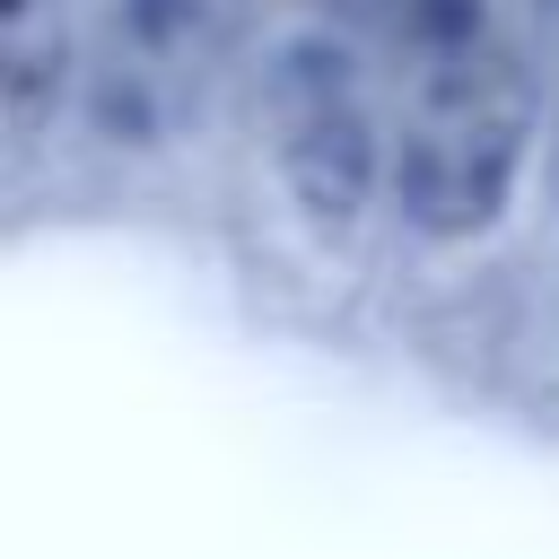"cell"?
<instances>
[{
    "label": "cell",
    "instance_id": "5b68a950",
    "mask_svg": "<svg viewBox=\"0 0 559 559\" xmlns=\"http://www.w3.org/2000/svg\"><path fill=\"white\" fill-rule=\"evenodd\" d=\"M323 17H341V26H367V35H384L393 17H411L419 0H314Z\"/></svg>",
    "mask_w": 559,
    "mask_h": 559
},
{
    "label": "cell",
    "instance_id": "3957f363",
    "mask_svg": "<svg viewBox=\"0 0 559 559\" xmlns=\"http://www.w3.org/2000/svg\"><path fill=\"white\" fill-rule=\"evenodd\" d=\"M262 114H271V148H280V175L306 210L323 218H349L384 166V140H376V96L358 79V61L341 44H297L271 61L262 79Z\"/></svg>",
    "mask_w": 559,
    "mask_h": 559
},
{
    "label": "cell",
    "instance_id": "6da1fadb",
    "mask_svg": "<svg viewBox=\"0 0 559 559\" xmlns=\"http://www.w3.org/2000/svg\"><path fill=\"white\" fill-rule=\"evenodd\" d=\"M393 87L376 114L393 201L419 236H480L533 148V70L489 0H419L384 26Z\"/></svg>",
    "mask_w": 559,
    "mask_h": 559
},
{
    "label": "cell",
    "instance_id": "277c9868",
    "mask_svg": "<svg viewBox=\"0 0 559 559\" xmlns=\"http://www.w3.org/2000/svg\"><path fill=\"white\" fill-rule=\"evenodd\" d=\"M70 87V0H0V105L44 114Z\"/></svg>",
    "mask_w": 559,
    "mask_h": 559
},
{
    "label": "cell",
    "instance_id": "7a4b0ae2",
    "mask_svg": "<svg viewBox=\"0 0 559 559\" xmlns=\"http://www.w3.org/2000/svg\"><path fill=\"white\" fill-rule=\"evenodd\" d=\"M236 0H70L79 105L114 140H166L227 61Z\"/></svg>",
    "mask_w": 559,
    "mask_h": 559
}]
</instances>
